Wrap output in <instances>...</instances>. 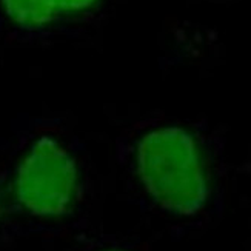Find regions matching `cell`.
Instances as JSON below:
<instances>
[{"instance_id": "cell-1", "label": "cell", "mask_w": 251, "mask_h": 251, "mask_svg": "<svg viewBox=\"0 0 251 251\" xmlns=\"http://www.w3.org/2000/svg\"><path fill=\"white\" fill-rule=\"evenodd\" d=\"M139 176L163 208L196 214L206 201V180L193 139L179 128H160L142 139L137 150Z\"/></svg>"}, {"instance_id": "cell-2", "label": "cell", "mask_w": 251, "mask_h": 251, "mask_svg": "<svg viewBox=\"0 0 251 251\" xmlns=\"http://www.w3.org/2000/svg\"><path fill=\"white\" fill-rule=\"evenodd\" d=\"M77 183L74 160L57 142L42 139L19 168L20 203L37 216H57L68 208Z\"/></svg>"}, {"instance_id": "cell-3", "label": "cell", "mask_w": 251, "mask_h": 251, "mask_svg": "<svg viewBox=\"0 0 251 251\" xmlns=\"http://www.w3.org/2000/svg\"><path fill=\"white\" fill-rule=\"evenodd\" d=\"M8 13L20 24L39 25L51 19L57 8L54 0H5Z\"/></svg>"}, {"instance_id": "cell-4", "label": "cell", "mask_w": 251, "mask_h": 251, "mask_svg": "<svg viewBox=\"0 0 251 251\" xmlns=\"http://www.w3.org/2000/svg\"><path fill=\"white\" fill-rule=\"evenodd\" d=\"M57 6L60 8H71V9H79L83 6L91 5L94 0H54Z\"/></svg>"}, {"instance_id": "cell-5", "label": "cell", "mask_w": 251, "mask_h": 251, "mask_svg": "<svg viewBox=\"0 0 251 251\" xmlns=\"http://www.w3.org/2000/svg\"><path fill=\"white\" fill-rule=\"evenodd\" d=\"M111 251H116V250H111Z\"/></svg>"}]
</instances>
